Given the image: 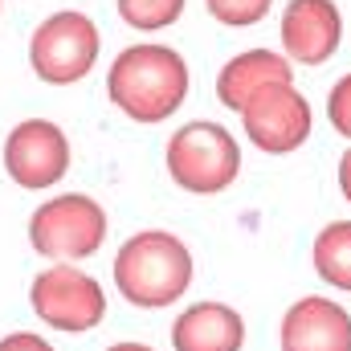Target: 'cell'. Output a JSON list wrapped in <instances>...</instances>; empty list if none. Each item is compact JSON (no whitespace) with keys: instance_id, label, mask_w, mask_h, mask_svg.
I'll use <instances>...</instances> for the list:
<instances>
[{"instance_id":"1","label":"cell","mask_w":351,"mask_h":351,"mask_svg":"<svg viewBox=\"0 0 351 351\" xmlns=\"http://www.w3.org/2000/svg\"><path fill=\"white\" fill-rule=\"evenodd\" d=\"M119 298H127L139 311H168L176 306L196 278L192 250L168 229H143L127 237L110 265Z\"/></svg>"},{"instance_id":"12","label":"cell","mask_w":351,"mask_h":351,"mask_svg":"<svg viewBox=\"0 0 351 351\" xmlns=\"http://www.w3.org/2000/svg\"><path fill=\"white\" fill-rule=\"evenodd\" d=\"M278 82H294V70H290V58L282 53H269V49H245L237 58L225 62V70L217 74V98L221 106L237 110L265 86H278Z\"/></svg>"},{"instance_id":"13","label":"cell","mask_w":351,"mask_h":351,"mask_svg":"<svg viewBox=\"0 0 351 351\" xmlns=\"http://www.w3.org/2000/svg\"><path fill=\"white\" fill-rule=\"evenodd\" d=\"M311 265L331 290L351 294V221H331L315 233Z\"/></svg>"},{"instance_id":"2","label":"cell","mask_w":351,"mask_h":351,"mask_svg":"<svg viewBox=\"0 0 351 351\" xmlns=\"http://www.w3.org/2000/svg\"><path fill=\"white\" fill-rule=\"evenodd\" d=\"M106 94L127 119L147 127L164 123L188 98V62L172 45H156V41L131 45L110 62Z\"/></svg>"},{"instance_id":"10","label":"cell","mask_w":351,"mask_h":351,"mask_svg":"<svg viewBox=\"0 0 351 351\" xmlns=\"http://www.w3.org/2000/svg\"><path fill=\"white\" fill-rule=\"evenodd\" d=\"M343 41V16L331 0H290L282 12V49L298 66H323Z\"/></svg>"},{"instance_id":"14","label":"cell","mask_w":351,"mask_h":351,"mask_svg":"<svg viewBox=\"0 0 351 351\" xmlns=\"http://www.w3.org/2000/svg\"><path fill=\"white\" fill-rule=\"evenodd\" d=\"M180 12H184V0H119V16L139 33L168 29L172 21H180Z\"/></svg>"},{"instance_id":"15","label":"cell","mask_w":351,"mask_h":351,"mask_svg":"<svg viewBox=\"0 0 351 351\" xmlns=\"http://www.w3.org/2000/svg\"><path fill=\"white\" fill-rule=\"evenodd\" d=\"M274 0H208V12L221 21V25H233V29H245V25H258L265 12H269Z\"/></svg>"},{"instance_id":"18","label":"cell","mask_w":351,"mask_h":351,"mask_svg":"<svg viewBox=\"0 0 351 351\" xmlns=\"http://www.w3.org/2000/svg\"><path fill=\"white\" fill-rule=\"evenodd\" d=\"M339 192H343V200L351 204V143H348V152L339 156Z\"/></svg>"},{"instance_id":"6","label":"cell","mask_w":351,"mask_h":351,"mask_svg":"<svg viewBox=\"0 0 351 351\" xmlns=\"http://www.w3.org/2000/svg\"><path fill=\"white\" fill-rule=\"evenodd\" d=\"M29 62H33L37 78L49 86L82 82L98 62V25L74 8L53 12L49 21L37 25V33L29 41Z\"/></svg>"},{"instance_id":"5","label":"cell","mask_w":351,"mask_h":351,"mask_svg":"<svg viewBox=\"0 0 351 351\" xmlns=\"http://www.w3.org/2000/svg\"><path fill=\"white\" fill-rule=\"evenodd\" d=\"M29 306L49 331L86 335L106 319V290L82 265H45L29 282Z\"/></svg>"},{"instance_id":"8","label":"cell","mask_w":351,"mask_h":351,"mask_svg":"<svg viewBox=\"0 0 351 351\" xmlns=\"http://www.w3.org/2000/svg\"><path fill=\"white\" fill-rule=\"evenodd\" d=\"M4 172L12 184L37 192L53 188L70 172V139L58 123L49 119H25L4 135Z\"/></svg>"},{"instance_id":"7","label":"cell","mask_w":351,"mask_h":351,"mask_svg":"<svg viewBox=\"0 0 351 351\" xmlns=\"http://www.w3.org/2000/svg\"><path fill=\"white\" fill-rule=\"evenodd\" d=\"M241 127L250 135V143L265 156H290L311 139L315 114L306 94L294 82H278V86L258 90L245 106H241Z\"/></svg>"},{"instance_id":"11","label":"cell","mask_w":351,"mask_h":351,"mask_svg":"<svg viewBox=\"0 0 351 351\" xmlns=\"http://www.w3.org/2000/svg\"><path fill=\"white\" fill-rule=\"evenodd\" d=\"M245 315L217 298H196L172 319V351H241Z\"/></svg>"},{"instance_id":"16","label":"cell","mask_w":351,"mask_h":351,"mask_svg":"<svg viewBox=\"0 0 351 351\" xmlns=\"http://www.w3.org/2000/svg\"><path fill=\"white\" fill-rule=\"evenodd\" d=\"M327 119H331L335 135H343L351 143V74H343L327 94Z\"/></svg>"},{"instance_id":"17","label":"cell","mask_w":351,"mask_h":351,"mask_svg":"<svg viewBox=\"0 0 351 351\" xmlns=\"http://www.w3.org/2000/svg\"><path fill=\"white\" fill-rule=\"evenodd\" d=\"M0 351H58V348L37 331H12V335L0 339Z\"/></svg>"},{"instance_id":"4","label":"cell","mask_w":351,"mask_h":351,"mask_svg":"<svg viewBox=\"0 0 351 351\" xmlns=\"http://www.w3.org/2000/svg\"><path fill=\"white\" fill-rule=\"evenodd\" d=\"M164 164L176 188L192 196H217L241 172V147L229 127L196 119V123H184L168 139Z\"/></svg>"},{"instance_id":"3","label":"cell","mask_w":351,"mask_h":351,"mask_svg":"<svg viewBox=\"0 0 351 351\" xmlns=\"http://www.w3.org/2000/svg\"><path fill=\"white\" fill-rule=\"evenodd\" d=\"M106 208L86 192H62L41 200L29 217V245L53 265H78L106 241Z\"/></svg>"},{"instance_id":"19","label":"cell","mask_w":351,"mask_h":351,"mask_svg":"<svg viewBox=\"0 0 351 351\" xmlns=\"http://www.w3.org/2000/svg\"><path fill=\"white\" fill-rule=\"evenodd\" d=\"M102 351H156L152 343H139V339H119V343H110V348Z\"/></svg>"},{"instance_id":"9","label":"cell","mask_w":351,"mask_h":351,"mask_svg":"<svg viewBox=\"0 0 351 351\" xmlns=\"http://www.w3.org/2000/svg\"><path fill=\"white\" fill-rule=\"evenodd\" d=\"M282 351H351V311L339 298L306 294L282 311Z\"/></svg>"}]
</instances>
